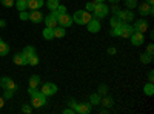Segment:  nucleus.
<instances>
[{"mask_svg": "<svg viewBox=\"0 0 154 114\" xmlns=\"http://www.w3.org/2000/svg\"><path fill=\"white\" fill-rule=\"evenodd\" d=\"M93 19V16L89 14V11H83V9H79V11H75L74 12V16H72V22H75L77 25H86L89 20Z\"/></svg>", "mask_w": 154, "mask_h": 114, "instance_id": "f257e3e1", "label": "nucleus"}, {"mask_svg": "<svg viewBox=\"0 0 154 114\" xmlns=\"http://www.w3.org/2000/svg\"><path fill=\"white\" fill-rule=\"evenodd\" d=\"M46 103V96L42 91H37L34 96H31V106L34 108H42Z\"/></svg>", "mask_w": 154, "mask_h": 114, "instance_id": "f03ea898", "label": "nucleus"}, {"mask_svg": "<svg viewBox=\"0 0 154 114\" xmlns=\"http://www.w3.org/2000/svg\"><path fill=\"white\" fill-rule=\"evenodd\" d=\"M93 11H94V17L100 20V19H103V17L108 16L109 9H108V5H105V2H103V3H96Z\"/></svg>", "mask_w": 154, "mask_h": 114, "instance_id": "7ed1b4c3", "label": "nucleus"}, {"mask_svg": "<svg viewBox=\"0 0 154 114\" xmlns=\"http://www.w3.org/2000/svg\"><path fill=\"white\" fill-rule=\"evenodd\" d=\"M91 108H93V105L89 102H80V103L75 105L74 112H77V114H89L91 112Z\"/></svg>", "mask_w": 154, "mask_h": 114, "instance_id": "20e7f679", "label": "nucleus"}, {"mask_svg": "<svg viewBox=\"0 0 154 114\" xmlns=\"http://www.w3.org/2000/svg\"><path fill=\"white\" fill-rule=\"evenodd\" d=\"M0 86L3 88V90H12V91H16L17 90V85H16V82L12 80L11 77H2L0 79Z\"/></svg>", "mask_w": 154, "mask_h": 114, "instance_id": "39448f33", "label": "nucleus"}, {"mask_svg": "<svg viewBox=\"0 0 154 114\" xmlns=\"http://www.w3.org/2000/svg\"><path fill=\"white\" fill-rule=\"evenodd\" d=\"M130 40L134 46H140L143 45L145 42V37H143V32H139V31H133V34L130 35Z\"/></svg>", "mask_w": 154, "mask_h": 114, "instance_id": "423d86ee", "label": "nucleus"}, {"mask_svg": "<svg viewBox=\"0 0 154 114\" xmlns=\"http://www.w3.org/2000/svg\"><path fill=\"white\" fill-rule=\"evenodd\" d=\"M42 93L46 96V97H51L57 93V85L56 83H51V82H46L43 86H42Z\"/></svg>", "mask_w": 154, "mask_h": 114, "instance_id": "0eeeda50", "label": "nucleus"}, {"mask_svg": "<svg viewBox=\"0 0 154 114\" xmlns=\"http://www.w3.org/2000/svg\"><path fill=\"white\" fill-rule=\"evenodd\" d=\"M137 6H139V14L142 16V17H145V16H152V14H154L152 5H149V3H146V2H143L142 5H137Z\"/></svg>", "mask_w": 154, "mask_h": 114, "instance_id": "6e6552de", "label": "nucleus"}, {"mask_svg": "<svg viewBox=\"0 0 154 114\" xmlns=\"http://www.w3.org/2000/svg\"><path fill=\"white\" fill-rule=\"evenodd\" d=\"M116 16H117L123 23H130V22H133V19H134L133 9H128V11H120V9H119V12H117Z\"/></svg>", "mask_w": 154, "mask_h": 114, "instance_id": "1a4fd4ad", "label": "nucleus"}, {"mask_svg": "<svg viewBox=\"0 0 154 114\" xmlns=\"http://www.w3.org/2000/svg\"><path fill=\"white\" fill-rule=\"evenodd\" d=\"M86 28H88V31L89 32H99L100 29H102V25H100V20L99 19H96V17H93L91 20H89L88 23H86Z\"/></svg>", "mask_w": 154, "mask_h": 114, "instance_id": "9d476101", "label": "nucleus"}, {"mask_svg": "<svg viewBox=\"0 0 154 114\" xmlns=\"http://www.w3.org/2000/svg\"><path fill=\"white\" fill-rule=\"evenodd\" d=\"M57 22H59L60 26L68 28V26H71V25H72V17L65 12V14H62V16H59V17H57Z\"/></svg>", "mask_w": 154, "mask_h": 114, "instance_id": "9b49d317", "label": "nucleus"}, {"mask_svg": "<svg viewBox=\"0 0 154 114\" xmlns=\"http://www.w3.org/2000/svg\"><path fill=\"white\" fill-rule=\"evenodd\" d=\"M133 29H134V31H139V32H145V31L148 29L146 20H145V19H137V20L134 22V25H133Z\"/></svg>", "mask_w": 154, "mask_h": 114, "instance_id": "f8f14e48", "label": "nucleus"}, {"mask_svg": "<svg viewBox=\"0 0 154 114\" xmlns=\"http://www.w3.org/2000/svg\"><path fill=\"white\" fill-rule=\"evenodd\" d=\"M133 26L130 23H122L120 25V37H123V39H130V35L133 34Z\"/></svg>", "mask_w": 154, "mask_h": 114, "instance_id": "ddd939ff", "label": "nucleus"}, {"mask_svg": "<svg viewBox=\"0 0 154 114\" xmlns=\"http://www.w3.org/2000/svg\"><path fill=\"white\" fill-rule=\"evenodd\" d=\"M43 17H45V16H43L38 9L29 12V20H31L32 23H40V22H43Z\"/></svg>", "mask_w": 154, "mask_h": 114, "instance_id": "4468645a", "label": "nucleus"}, {"mask_svg": "<svg viewBox=\"0 0 154 114\" xmlns=\"http://www.w3.org/2000/svg\"><path fill=\"white\" fill-rule=\"evenodd\" d=\"M43 22H45L46 26H49V28H56L57 25H59L57 19H56L53 14H48V16H45V17H43Z\"/></svg>", "mask_w": 154, "mask_h": 114, "instance_id": "2eb2a0df", "label": "nucleus"}, {"mask_svg": "<svg viewBox=\"0 0 154 114\" xmlns=\"http://www.w3.org/2000/svg\"><path fill=\"white\" fill-rule=\"evenodd\" d=\"M14 63L19 66H23V65H28V60L22 53H17V54H14Z\"/></svg>", "mask_w": 154, "mask_h": 114, "instance_id": "dca6fc26", "label": "nucleus"}, {"mask_svg": "<svg viewBox=\"0 0 154 114\" xmlns=\"http://www.w3.org/2000/svg\"><path fill=\"white\" fill-rule=\"evenodd\" d=\"M43 0H28V8L31 11H35V9H40L43 6Z\"/></svg>", "mask_w": 154, "mask_h": 114, "instance_id": "f3484780", "label": "nucleus"}, {"mask_svg": "<svg viewBox=\"0 0 154 114\" xmlns=\"http://www.w3.org/2000/svg\"><path fill=\"white\" fill-rule=\"evenodd\" d=\"M65 34H66V29L60 26V25H57L54 28V39H62V37H65Z\"/></svg>", "mask_w": 154, "mask_h": 114, "instance_id": "a211bd4d", "label": "nucleus"}, {"mask_svg": "<svg viewBox=\"0 0 154 114\" xmlns=\"http://www.w3.org/2000/svg\"><path fill=\"white\" fill-rule=\"evenodd\" d=\"M43 37L46 40H53L54 39V28H49V26H45V29H43Z\"/></svg>", "mask_w": 154, "mask_h": 114, "instance_id": "6ab92c4d", "label": "nucleus"}, {"mask_svg": "<svg viewBox=\"0 0 154 114\" xmlns=\"http://www.w3.org/2000/svg\"><path fill=\"white\" fill-rule=\"evenodd\" d=\"M22 54L26 57V60H28L31 56L35 54V49H34V46H25V48H23V51H22Z\"/></svg>", "mask_w": 154, "mask_h": 114, "instance_id": "aec40b11", "label": "nucleus"}, {"mask_svg": "<svg viewBox=\"0 0 154 114\" xmlns=\"http://www.w3.org/2000/svg\"><path fill=\"white\" fill-rule=\"evenodd\" d=\"M100 105H103L105 108H111V106L114 105V100H112V97H109V96H105L103 99L100 100Z\"/></svg>", "mask_w": 154, "mask_h": 114, "instance_id": "412c9836", "label": "nucleus"}, {"mask_svg": "<svg viewBox=\"0 0 154 114\" xmlns=\"http://www.w3.org/2000/svg\"><path fill=\"white\" fill-rule=\"evenodd\" d=\"M100 100H102V96L99 93H94V94H91V97H89V103L91 105H100Z\"/></svg>", "mask_w": 154, "mask_h": 114, "instance_id": "4be33fe9", "label": "nucleus"}, {"mask_svg": "<svg viewBox=\"0 0 154 114\" xmlns=\"http://www.w3.org/2000/svg\"><path fill=\"white\" fill-rule=\"evenodd\" d=\"M143 93H145L146 96H152V94H154V85H152V82L145 83V86H143Z\"/></svg>", "mask_w": 154, "mask_h": 114, "instance_id": "5701e85b", "label": "nucleus"}, {"mask_svg": "<svg viewBox=\"0 0 154 114\" xmlns=\"http://www.w3.org/2000/svg\"><path fill=\"white\" fill-rule=\"evenodd\" d=\"M16 6H17V9L19 11H25L28 8V0H16V3H14Z\"/></svg>", "mask_w": 154, "mask_h": 114, "instance_id": "b1692460", "label": "nucleus"}, {"mask_svg": "<svg viewBox=\"0 0 154 114\" xmlns=\"http://www.w3.org/2000/svg\"><path fill=\"white\" fill-rule=\"evenodd\" d=\"M59 5H60V0H46V6L49 11H54Z\"/></svg>", "mask_w": 154, "mask_h": 114, "instance_id": "393cba45", "label": "nucleus"}, {"mask_svg": "<svg viewBox=\"0 0 154 114\" xmlns=\"http://www.w3.org/2000/svg\"><path fill=\"white\" fill-rule=\"evenodd\" d=\"M38 83H40V77H38L37 74L31 75V79H29V86H31V88H37Z\"/></svg>", "mask_w": 154, "mask_h": 114, "instance_id": "a878e982", "label": "nucleus"}, {"mask_svg": "<svg viewBox=\"0 0 154 114\" xmlns=\"http://www.w3.org/2000/svg\"><path fill=\"white\" fill-rule=\"evenodd\" d=\"M123 22L117 17V16H114V17H111V20H109V25H111V28H117V26H120Z\"/></svg>", "mask_w": 154, "mask_h": 114, "instance_id": "bb28decb", "label": "nucleus"}, {"mask_svg": "<svg viewBox=\"0 0 154 114\" xmlns=\"http://www.w3.org/2000/svg\"><path fill=\"white\" fill-rule=\"evenodd\" d=\"M140 62L142 63H151L152 62V54H148V53L140 54Z\"/></svg>", "mask_w": 154, "mask_h": 114, "instance_id": "cd10ccee", "label": "nucleus"}, {"mask_svg": "<svg viewBox=\"0 0 154 114\" xmlns=\"http://www.w3.org/2000/svg\"><path fill=\"white\" fill-rule=\"evenodd\" d=\"M9 53V46L5 42H0V56H6Z\"/></svg>", "mask_w": 154, "mask_h": 114, "instance_id": "c85d7f7f", "label": "nucleus"}, {"mask_svg": "<svg viewBox=\"0 0 154 114\" xmlns=\"http://www.w3.org/2000/svg\"><path fill=\"white\" fill-rule=\"evenodd\" d=\"M125 6L128 9H134L137 6V0H125Z\"/></svg>", "mask_w": 154, "mask_h": 114, "instance_id": "c756f323", "label": "nucleus"}, {"mask_svg": "<svg viewBox=\"0 0 154 114\" xmlns=\"http://www.w3.org/2000/svg\"><path fill=\"white\" fill-rule=\"evenodd\" d=\"M38 63V57H37V54H34V56H31L29 59H28V65H31V66H35Z\"/></svg>", "mask_w": 154, "mask_h": 114, "instance_id": "7c9ffc66", "label": "nucleus"}, {"mask_svg": "<svg viewBox=\"0 0 154 114\" xmlns=\"http://www.w3.org/2000/svg\"><path fill=\"white\" fill-rule=\"evenodd\" d=\"M0 3L5 8H11V6H14V0H0Z\"/></svg>", "mask_w": 154, "mask_h": 114, "instance_id": "2f4dec72", "label": "nucleus"}, {"mask_svg": "<svg viewBox=\"0 0 154 114\" xmlns=\"http://www.w3.org/2000/svg\"><path fill=\"white\" fill-rule=\"evenodd\" d=\"M109 34H111V37H120V26H117V28H112Z\"/></svg>", "mask_w": 154, "mask_h": 114, "instance_id": "473e14b6", "label": "nucleus"}, {"mask_svg": "<svg viewBox=\"0 0 154 114\" xmlns=\"http://www.w3.org/2000/svg\"><path fill=\"white\" fill-rule=\"evenodd\" d=\"M106 93H108V86H106V85H100V86H99V94H100V96H105Z\"/></svg>", "mask_w": 154, "mask_h": 114, "instance_id": "72a5a7b5", "label": "nucleus"}, {"mask_svg": "<svg viewBox=\"0 0 154 114\" xmlns=\"http://www.w3.org/2000/svg\"><path fill=\"white\" fill-rule=\"evenodd\" d=\"M12 96H14V91H12V90H5V93H3L5 99H11Z\"/></svg>", "mask_w": 154, "mask_h": 114, "instance_id": "f704fd0d", "label": "nucleus"}, {"mask_svg": "<svg viewBox=\"0 0 154 114\" xmlns=\"http://www.w3.org/2000/svg\"><path fill=\"white\" fill-rule=\"evenodd\" d=\"M20 20H29V14L26 11H20Z\"/></svg>", "mask_w": 154, "mask_h": 114, "instance_id": "c9c22d12", "label": "nucleus"}, {"mask_svg": "<svg viewBox=\"0 0 154 114\" xmlns=\"http://www.w3.org/2000/svg\"><path fill=\"white\" fill-rule=\"evenodd\" d=\"M22 111H23V112H26V114H31L32 108H31V105H23V106H22Z\"/></svg>", "mask_w": 154, "mask_h": 114, "instance_id": "e433bc0d", "label": "nucleus"}, {"mask_svg": "<svg viewBox=\"0 0 154 114\" xmlns=\"http://www.w3.org/2000/svg\"><path fill=\"white\" fill-rule=\"evenodd\" d=\"M94 5H96L94 2H88L86 3V11H93L94 9Z\"/></svg>", "mask_w": 154, "mask_h": 114, "instance_id": "4c0bfd02", "label": "nucleus"}, {"mask_svg": "<svg viewBox=\"0 0 154 114\" xmlns=\"http://www.w3.org/2000/svg\"><path fill=\"white\" fill-rule=\"evenodd\" d=\"M146 53H148V54H152V53H154V45H152V43H149V45L146 46Z\"/></svg>", "mask_w": 154, "mask_h": 114, "instance_id": "58836bf2", "label": "nucleus"}, {"mask_svg": "<svg viewBox=\"0 0 154 114\" xmlns=\"http://www.w3.org/2000/svg\"><path fill=\"white\" fill-rule=\"evenodd\" d=\"M152 80H154V71L149 69L148 71V82H152Z\"/></svg>", "mask_w": 154, "mask_h": 114, "instance_id": "ea45409f", "label": "nucleus"}, {"mask_svg": "<svg viewBox=\"0 0 154 114\" xmlns=\"http://www.w3.org/2000/svg\"><path fill=\"white\" fill-rule=\"evenodd\" d=\"M35 93H37V90H35V88H31V86L28 88V94H29V96H34Z\"/></svg>", "mask_w": 154, "mask_h": 114, "instance_id": "a19ab883", "label": "nucleus"}, {"mask_svg": "<svg viewBox=\"0 0 154 114\" xmlns=\"http://www.w3.org/2000/svg\"><path fill=\"white\" fill-rule=\"evenodd\" d=\"M74 109L72 108H66V109H63V114H72Z\"/></svg>", "mask_w": 154, "mask_h": 114, "instance_id": "79ce46f5", "label": "nucleus"}, {"mask_svg": "<svg viewBox=\"0 0 154 114\" xmlns=\"http://www.w3.org/2000/svg\"><path fill=\"white\" fill-rule=\"evenodd\" d=\"M108 54H111V56H112V54H116V48H114V46L108 48Z\"/></svg>", "mask_w": 154, "mask_h": 114, "instance_id": "37998d69", "label": "nucleus"}, {"mask_svg": "<svg viewBox=\"0 0 154 114\" xmlns=\"http://www.w3.org/2000/svg\"><path fill=\"white\" fill-rule=\"evenodd\" d=\"M75 105H77V102H75V100H69V106H71L72 109L75 108Z\"/></svg>", "mask_w": 154, "mask_h": 114, "instance_id": "c03bdc74", "label": "nucleus"}, {"mask_svg": "<svg viewBox=\"0 0 154 114\" xmlns=\"http://www.w3.org/2000/svg\"><path fill=\"white\" fill-rule=\"evenodd\" d=\"M3 105H5V99H3V97H0V109L3 108Z\"/></svg>", "mask_w": 154, "mask_h": 114, "instance_id": "a18cd8bd", "label": "nucleus"}, {"mask_svg": "<svg viewBox=\"0 0 154 114\" xmlns=\"http://www.w3.org/2000/svg\"><path fill=\"white\" fill-rule=\"evenodd\" d=\"M108 2H111V3H112V5H117V3H119V2H120V0H108Z\"/></svg>", "mask_w": 154, "mask_h": 114, "instance_id": "49530a36", "label": "nucleus"}, {"mask_svg": "<svg viewBox=\"0 0 154 114\" xmlns=\"http://www.w3.org/2000/svg\"><path fill=\"white\" fill-rule=\"evenodd\" d=\"M5 25H6V22H5V20H2V19H0V28H2V26H5Z\"/></svg>", "mask_w": 154, "mask_h": 114, "instance_id": "de8ad7c7", "label": "nucleus"}, {"mask_svg": "<svg viewBox=\"0 0 154 114\" xmlns=\"http://www.w3.org/2000/svg\"><path fill=\"white\" fill-rule=\"evenodd\" d=\"M112 11L116 12V14H117V12H119V8H117V6H112Z\"/></svg>", "mask_w": 154, "mask_h": 114, "instance_id": "09e8293b", "label": "nucleus"}, {"mask_svg": "<svg viewBox=\"0 0 154 114\" xmlns=\"http://www.w3.org/2000/svg\"><path fill=\"white\" fill-rule=\"evenodd\" d=\"M93 2H94V3H103L105 0H93Z\"/></svg>", "mask_w": 154, "mask_h": 114, "instance_id": "8fccbe9b", "label": "nucleus"}, {"mask_svg": "<svg viewBox=\"0 0 154 114\" xmlns=\"http://www.w3.org/2000/svg\"><path fill=\"white\" fill-rule=\"evenodd\" d=\"M146 3H149V5H154V0H145Z\"/></svg>", "mask_w": 154, "mask_h": 114, "instance_id": "3c124183", "label": "nucleus"}, {"mask_svg": "<svg viewBox=\"0 0 154 114\" xmlns=\"http://www.w3.org/2000/svg\"><path fill=\"white\" fill-rule=\"evenodd\" d=\"M0 42H2V37H0Z\"/></svg>", "mask_w": 154, "mask_h": 114, "instance_id": "603ef678", "label": "nucleus"}]
</instances>
